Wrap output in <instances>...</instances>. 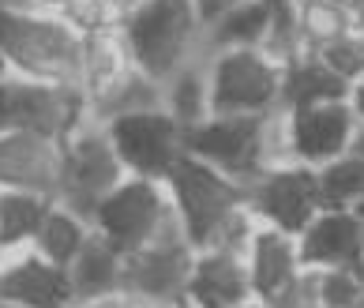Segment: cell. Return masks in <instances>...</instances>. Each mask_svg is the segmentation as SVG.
<instances>
[{
	"instance_id": "1f68e13d",
	"label": "cell",
	"mask_w": 364,
	"mask_h": 308,
	"mask_svg": "<svg viewBox=\"0 0 364 308\" xmlns=\"http://www.w3.org/2000/svg\"><path fill=\"white\" fill-rule=\"evenodd\" d=\"M267 308H319V286H316V271L312 267H301L286 286H282L274 297L263 301Z\"/></svg>"
},
{
	"instance_id": "7bdbcfd3",
	"label": "cell",
	"mask_w": 364,
	"mask_h": 308,
	"mask_svg": "<svg viewBox=\"0 0 364 308\" xmlns=\"http://www.w3.org/2000/svg\"><path fill=\"white\" fill-rule=\"evenodd\" d=\"M267 4H296V0H267Z\"/></svg>"
},
{
	"instance_id": "4dcf8cb0",
	"label": "cell",
	"mask_w": 364,
	"mask_h": 308,
	"mask_svg": "<svg viewBox=\"0 0 364 308\" xmlns=\"http://www.w3.org/2000/svg\"><path fill=\"white\" fill-rule=\"evenodd\" d=\"M316 286H319V308H353L364 297L357 275L349 271V267L316 271Z\"/></svg>"
},
{
	"instance_id": "8992f818",
	"label": "cell",
	"mask_w": 364,
	"mask_h": 308,
	"mask_svg": "<svg viewBox=\"0 0 364 308\" xmlns=\"http://www.w3.org/2000/svg\"><path fill=\"white\" fill-rule=\"evenodd\" d=\"M161 184H166V192H169V203L181 214L192 248L203 245L207 233L225 218L229 211L245 203V184L233 181L222 169H214L210 162H203V158L188 154V151L173 162V169L166 173Z\"/></svg>"
},
{
	"instance_id": "74e56055",
	"label": "cell",
	"mask_w": 364,
	"mask_h": 308,
	"mask_svg": "<svg viewBox=\"0 0 364 308\" xmlns=\"http://www.w3.org/2000/svg\"><path fill=\"white\" fill-rule=\"evenodd\" d=\"M139 308H184V301H143L139 297Z\"/></svg>"
},
{
	"instance_id": "6da1fadb",
	"label": "cell",
	"mask_w": 364,
	"mask_h": 308,
	"mask_svg": "<svg viewBox=\"0 0 364 308\" xmlns=\"http://www.w3.org/2000/svg\"><path fill=\"white\" fill-rule=\"evenodd\" d=\"M120 34L132 49V60L154 83L207 53V19L196 0H136L120 16Z\"/></svg>"
},
{
	"instance_id": "ab89813d",
	"label": "cell",
	"mask_w": 364,
	"mask_h": 308,
	"mask_svg": "<svg viewBox=\"0 0 364 308\" xmlns=\"http://www.w3.org/2000/svg\"><path fill=\"white\" fill-rule=\"evenodd\" d=\"M349 211H353V214H357V218H360V225H364V196H360V199H357V203H353V207H349Z\"/></svg>"
},
{
	"instance_id": "d6a6232c",
	"label": "cell",
	"mask_w": 364,
	"mask_h": 308,
	"mask_svg": "<svg viewBox=\"0 0 364 308\" xmlns=\"http://www.w3.org/2000/svg\"><path fill=\"white\" fill-rule=\"evenodd\" d=\"M75 308H139V297L128 290H113V293H102V297L79 301Z\"/></svg>"
},
{
	"instance_id": "681fc988",
	"label": "cell",
	"mask_w": 364,
	"mask_h": 308,
	"mask_svg": "<svg viewBox=\"0 0 364 308\" xmlns=\"http://www.w3.org/2000/svg\"><path fill=\"white\" fill-rule=\"evenodd\" d=\"M0 297H4V286H0Z\"/></svg>"
},
{
	"instance_id": "9c48e42d",
	"label": "cell",
	"mask_w": 364,
	"mask_h": 308,
	"mask_svg": "<svg viewBox=\"0 0 364 308\" xmlns=\"http://www.w3.org/2000/svg\"><path fill=\"white\" fill-rule=\"evenodd\" d=\"M245 203L263 225H274V230L296 237L323 207L316 169L301 162L263 169L255 181L245 184Z\"/></svg>"
},
{
	"instance_id": "484cf974",
	"label": "cell",
	"mask_w": 364,
	"mask_h": 308,
	"mask_svg": "<svg viewBox=\"0 0 364 308\" xmlns=\"http://www.w3.org/2000/svg\"><path fill=\"white\" fill-rule=\"evenodd\" d=\"M323 207H353L364 196V158L360 154H338L334 162L316 169Z\"/></svg>"
},
{
	"instance_id": "d590c367",
	"label": "cell",
	"mask_w": 364,
	"mask_h": 308,
	"mask_svg": "<svg viewBox=\"0 0 364 308\" xmlns=\"http://www.w3.org/2000/svg\"><path fill=\"white\" fill-rule=\"evenodd\" d=\"M349 11H353V31L364 34V0H353V4H349Z\"/></svg>"
},
{
	"instance_id": "8d00e7d4",
	"label": "cell",
	"mask_w": 364,
	"mask_h": 308,
	"mask_svg": "<svg viewBox=\"0 0 364 308\" xmlns=\"http://www.w3.org/2000/svg\"><path fill=\"white\" fill-rule=\"evenodd\" d=\"M349 271L357 275V282H360V290H364V245H360V252H357V260L349 263Z\"/></svg>"
},
{
	"instance_id": "7402d4cb",
	"label": "cell",
	"mask_w": 364,
	"mask_h": 308,
	"mask_svg": "<svg viewBox=\"0 0 364 308\" xmlns=\"http://www.w3.org/2000/svg\"><path fill=\"white\" fill-rule=\"evenodd\" d=\"M161 105L181 120V128L196 124L210 113V87H207V53L181 64L166 83H161Z\"/></svg>"
},
{
	"instance_id": "ba28073f",
	"label": "cell",
	"mask_w": 364,
	"mask_h": 308,
	"mask_svg": "<svg viewBox=\"0 0 364 308\" xmlns=\"http://www.w3.org/2000/svg\"><path fill=\"white\" fill-rule=\"evenodd\" d=\"M166 207H169L166 184L154 177H132L128 173L113 192L102 196V203L94 207L90 225L109 240L120 256H128V252L143 248L154 237Z\"/></svg>"
},
{
	"instance_id": "d6986e66",
	"label": "cell",
	"mask_w": 364,
	"mask_h": 308,
	"mask_svg": "<svg viewBox=\"0 0 364 308\" xmlns=\"http://www.w3.org/2000/svg\"><path fill=\"white\" fill-rule=\"evenodd\" d=\"M120 267H124V256L98 230H90L83 248L75 252V260L64 267L68 271V286H72V301L79 304V301L120 290Z\"/></svg>"
},
{
	"instance_id": "7dc6e473",
	"label": "cell",
	"mask_w": 364,
	"mask_h": 308,
	"mask_svg": "<svg viewBox=\"0 0 364 308\" xmlns=\"http://www.w3.org/2000/svg\"><path fill=\"white\" fill-rule=\"evenodd\" d=\"M353 90H360V95H364V79H360V83H357V87H353Z\"/></svg>"
},
{
	"instance_id": "83f0119b",
	"label": "cell",
	"mask_w": 364,
	"mask_h": 308,
	"mask_svg": "<svg viewBox=\"0 0 364 308\" xmlns=\"http://www.w3.org/2000/svg\"><path fill=\"white\" fill-rule=\"evenodd\" d=\"M255 225H259V218L252 214L248 203H240L225 214V218L214 225V230L207 233V240L199 248H214V252H229V256H245L248 245H252V233Z\"/></svg>"
},
{
	"instance_id": "9a60e30c",
	"label": "cell",
	"mask_w": 364,
	"mask_h": 308,
	"mask_svg": "<svg viewBox=\"0 0 364 308\" xmlns=\"http://www.w3.org/2000/svg\"><path fill=\"white\" fill-rule=\"evenodd\" d=\"M0 286H4V297L26 308H75L68 271L42 260L34 248L8 252L0 263Z\"/></svg>"
},
{
	"instance_id": "bcb514c9",
	"label": "cell",
	"mask_w": 364,
	"mask_h": 308,
	"mask_svg": "<svg viewBox=\"0 0 364 308\" xmlns=\"http://www.w3.org/2000/svg\"><path fill=\"white\" fill-rule=\"evenodd\" d=\"M4 72H8V60H4V57H0V75H4Z\"/></svg>"
},
{
	"instance_id": "52a82bcc",
	"label": "cell",
	"mask_w": 364,
	"mask_h": 308,
	"mask_svg": "<svg viewBox=\"0 0 364 308\" xmlns=\"http://www.w3.org/2000/svg\"><path fill=\"white\" fill-rule=\"evenodd\" d=\"M102 128L109 136L124 173H132V177L166 181L173 162L184 154V128L166 105L136 110V113H117L109 120H102Z\"/></svg>"
},
{
	"instance_id": "f907efd6",
	"label": "cell",
	"mask_w": 364,
	"mask_h": 308,
	"mask_svg": "<svg viewBox=\"0 0 364 308\" xmlns=\"http://www.w3.org/2000/svg\"><path fill=\"white\" fill-rule=\"evenodd\" d=\"M342 4H353V0H342Z\"/></svg>"
},
{
	"instance_id": "30bf717a",
	"label": "cell",
	"mask_w": 364,
	"mask_h": 308,
	"mask_svg": "<svg viewBox=\"0 0 364 308\" xmlns=\"http://www.w3.org/2000/svg\"><path fill=\"white\" fill-rule=\"evenodd\" d=\"M184 151L248 184L263 173L259 162V117L240 113H207L184 128Z\"/></svg>"
},
{
	"instance_id": "ac0fdd59",
	"label": "cell",
	"mask_w": 364,
	"mask_h": 308,
	"mask_svg": "<svg viewBox=\"0 0 364 308\" xmlns=\"http://www.w3.org/2000/svg\"><path fill=\"white\" fill-rule=\"evenodd\" d=\"M245 267H248V282H252V297L267 301L301 271V248H296L293 233H282L274 225H255L252 245L245 252Z\"/></svg>"
},
{
	"instance_id": "c3c4849f",
	"label": "cell",
	"mask_w": 364,
	"mask_h": 308,
	"mask_svg": "<svg viewBox=\"0 0 364 308\" xmlns=\"http://www.w3.org/2000/svg\"><path fill=\"white\" fill-rule=\"evenodd\" d=\"M353 308H364V297H360V301H357V304H353Z\"/></svg>"
},
{
	"instance_id": "b9f144b4",
	"label": "cell",
	"mask_w": 364,
	"mask_h": 308,
	"mask_svg": "<svg viewBox=\"0 0 364 308\" xmlns=\"http://www.w3.org/2000/svg\"><path fill=\"white\" fill-rule=\"evenodd\" d=\"M240 308H267V304H263V301H255V297H252V301H245V304H240Z\"/></svg>"
},
{
	"instance_id": "5b68a950",
	"label": "cell",
	"mask_w": 364,
	"mask_h": 308,
	"mask_svg": "<svg viewBox=\"0 0 364 308\" xmlns=\"http://www.w3.org/2000/svg\"><path fill=\"white\" fill-rule=\"evenodd\" d=\"M87 117V98L79 87L42 83V79H26L16 72L0 75V128L38 132L60 143Z\"/></svg>"
},
{
	"instance_id": "f35d334b",
	"label": "cell",
	"mask_w": 364,
	"mask_h": 308,
	"mask_svg": "<svg viewBox=\"0 0 364 308\" xmlns=\"http://www.w3.org/2000/svg\"><path fill=\"white\" fill-rule=\"evenodd\" d=\"M349 102H353V110H357V120H364V95H360V90H353Z\"/></svg>"
},
{
	"instance_id": "44dd1931",
	"label": "cell",
	"mask_w": 364,
	"mask_h": 308,
	"mask_svg": "<svg viewBox=\"0 0 364 308\" xmlns=\"http://www.w3.org/2000/svg\"><path fill=\"white\" fill-rule=\"evenodd\" d=\"M90 230H94V225L87 218H79L75 211L60 207L57 199H53L49 211H46V218H42V225H38V233H34V240H31V248L42 260H49V263L68 267L75 260V252L83 248V240L90 237Z\"/></svg>"
},
{
	"instance_id": "7a4b0ae2",
	"label": "cell",
	"mask_w": 364,
	"mask_h": 308,
	"mask_svg": "<svg viewBox=\"0 0 364 308\" xmlns=\"http://www.w3.org/2000/svg\"><path fill=\"white\" fill-rule=\"evenodd\" d=\"M0 57L8 72L42 83L79 87L83 34L57 16V8H11L0 4Z\"/></svg>"
},
{
	"instance_id": "2e32d148",
	"label": "cell",
	"mask_w": 364,
	"mask_h": 308,
	"mask_svg": "<svg viewBox=\"0 0 364 308\" xmlns=\"http://www.w3.org/2000/svg\"><path fill=\"white\" fill-rule=\"evenodd\" d=\"M245 301H252L245 256L196 248L188 286H184V304L188 308H240Z\"/></svg>"
},
{
	"instance_id": "4fadbf2b",
	"label": "cell",
	"mask_w": 364,
	"mask_h": 308,
	"mask_svg": "<svg viewBox=\"0 0 364 308\" xmlns=\"http://www.w3.org/2000/svg\"><path fill=\"white\" fill-rule=\"evenodd\" d=\"M60 181V143L38 132L0 128V188L53 196Z\"/></svg>"
},
{
	"instance_id": "277c9868",
	"label": "cell",
	"mask_w": 364,
	"mask_h": 308,
	"mask_svg": "<svg viewBox=\"0 0 364 308\" xmlns=\"http://www.w3.org/2000/svg\"><path fill=\"white\" fill-rule=\"evenodd\" d=\"M207 87L210 113L259 117L282 105V68L259 46L207 53Z\"/></svg>"
},
{
	"instance_id": "4316f807",
	"label": "cell",
	"mask_w": 364,
	"mask_h": 308,
	"mask_svg": "<svg viewBox=\"0 0 364 308\" xmlns=\"http://www.w3.org/2000/svg\"><path fill=\"white\" fill-rule=\"evenodd\" d=\"M259 49L278 64V68H289L293 60H301L308 53L301 23H296V4H271V23H267V34H263Z\"/></svg>"
},
{
	"instance_id": "e575fe53",
	"label": "cell",
	"mask_w": 364,
	"mask_h": 308,
	"mask_svg": "<svg viewBox=\"0 0 364 308\" xmlns=\"http://www.w3.org/2000/svg\"><path fill=\"white\" fill-rule=\"evenodd\" d=\"M349 154L364 158V120H357V132H353V139H349Z\"/></svg>"
},
{
	"instance_id": "e0dca14e",
	"label": "cell",
	"mask_w": 364,
	"mask_h": 308,
	"mask_svg": "<svg viewBox=\"0 0 364 308\" xmlns=\"http://www.w3.org/2000/svg\"><path fill=\"white\" fill-rule=\"evenodd\" d=\"M136 72V60H132V49L117 26H105V31H90L83 34V57H79V90L87 98V113L90 105H98L105 95L124 83V79Z\"/></svg>"
},
{
	"instance_id": "8fae6325",
	"label": "cell",
	"mask_w": 364,
	"mask_h": 308,
	"mask_svg": "<svg viewBox=\"0 0 364 308\" xmlns=\"http://www.w3.org/2000/svg\"><path fill=\"white\" fill-rule=\"evenodd\" d=\"M357 132L353 102H316L289 110V139H293V162L301 166H327L338 154L349 151V139Z\"/></svg>"
},
{
	"instance_id": "5bb4252c",
	"label": "cell",
	"mask_w": 364,
	"mask_h": 308,
	"mask_svg": "<svg viewBox=\"0 0 364 308\" xmlns=\"http://www.w3.org/2000/svg\"><path fill=\"white\" fill-rule=\"evenodd\" d=\"M364 245V225L349 207H319V214L296 233L301 248V267L312 271H331V267H349Z\"/></svg>"
},
{
	"instance_id": "836d02e7",
	"label": "cell",
	"mask_w": 364,
	"mask_h": 308,
	"mask_svg": "<svg viewBox=\"0 0 364 308\" xmlns=\"http://www.w3.org/2000/svg\"><path fill=\"white\" fill-rule=\"evenodd\" d=\"M0 4H11V8H57L60 0H0Z\"/></svg>"
},
{
	"instance_id": "f546056e",
	"label": "cell",
	"mask_w": 364,
	"mask_h": 308,
	"mask_svg": "<svg viewBox=\"0 0 364 308\" xmlns=\"http://www.w3.org/2000/svg\"><path fill=\"white\" fill-rule=\"evenodd\" d=\"M57 16L72 26L79 34H90V31H105V26H117L124 8L117 0H60L57 4Z\"/></svg>"
},
{
	"instance_id": "f6af8a7d",
	"label": "cell",
	"mask_w": 364,
	"mask_h": 308,
	"mask_svg": "<svg viewBox=\"0 0 364 308\" xmlns=\"http://www.w3.org/2000/svg\"><path fill=\"white\" fill-rule=\"evenodd\" d=\"M117 4H120V8H132V4H136V0H117Z\"/></svg>"
},
{
	"instance_id": "ee69618b",
	"label": "cell",
	"mask_w": 364,
	"mask_h": 308,
	"mask_svg": "<svg viewBox=\"0 0 364 308\" xmlns=\"http://www.w3.org/2000/svg\"><path fill=\"white\" fill-rule=\"evenodd\" d=\"M4 256H8V248H4V240H0V263H4Z\"/></svg>"
},
{
	"instance_id": "ffe728a7",
	"label": "cell",
	"mask_w": 364,
	"mask_h": 308,
	"mask_svg": "<svg viewBox=\"0 0 364 308\" xmlns=\"http://www.w3.org/2000/svg\"><path fill=\"white\" fill-rule=\"evenodd\" d=\"M353 95V87L338 79L327 64H323L312 49L289 68H282V105L296 110V105H316V102H342Z\"/></svg>"
},
{
	"instance_id": "7c38bea8",
	"label": "cell",
	"mask_w": 364,
	"mask_h": 308,
	"mask_svg": "<svg viewBox=\"0 0 364 308\" xmlns=\"http://www.w3.org/2000/svg\"><path fill=\"white\" fill-rule=\"evenodd\" d=\"M192 260V245H143L124 256L120 290L136 293L143 301H184Z\"/></svg>"
},
{
	"instance_id": "f1b7e54d",
	"label": "cell",
	"mask_w": 364,
	"mask_h": 308,
	"mask_svg": "<svg viewBox=\"0 0 364 308\" xmlns=\"http://www.w3.org/2000/svg\"><path fill=\"white\" fill-rule=\"evenodd\" d=\"M312 53H316V57L327 64V68L338 75V79H346L349 87H357L360 79H364V34L349 31V34L334 38V42L319 46V49H312Z\"/></svg>"
},
{
	"instance_id": "816d5d0a",
	"label": "cell",
	"mask_w": 364,
	"mask_h": 308,
	"mask_svg": "<svg viewBox=\"0 0 364 308\" xmlns=\"http://www.w3.org/2000/svg\"><path fill=\"white\" fill-rule=\"evenodd\" d=\"M184 308H188V304H184Z\"/></svg>"
},
{
	"instance_id": "603a6c76",
	"label": "cell",
	"mask_w": 364,
	"mask_h": 308,
	"mask_svg": "<svg viewBox=\"0 0 364 308\" xmlns=\"http://www.w3.org/2000/svg\"><path fill=\"white\" fill-rule=\"evenodd\" d=\"M49 203H53V196H42V192L0 188V240H4L8 252L31 248Z\"/></svg>"
},
{
	"instance_id": "3957f363",
	"label": "cell",
	"mask_w": 364,
	"mask_h": 308,
	"mask_svg": "<svg viewBox=\"0 0 364 308\" xmlns=\"http://www.w3.org/2000/svg\"><path fill=\"white\" fill-rule=\"evenodd\" d=\"M124 177L128 173L120 166L102 120L87 117L72 136L60 139V181H57L53 199L90 222L94 207L102 203V196L113 192Z\"/></svg>"
},
{
	"instance_id": "d4e9b609",
	"label": "cell",
	"mask_w": 364,
	"mask_h": 308,
	"mask_svg": "<svg viewBox=\"0 0 364 308\" xmlns=\"http://www.w3.org/2000/svg\"><path fill=\"white\" fill-rule=\"evenodd\" d=\"M296 23H301L304 46L319 49L353 31V11L342 0H296Z\"/></svg>"
},
{
	"instance_id": "cb8c5ba5",
	"label": "cell",
	"mask_w": 364,
	"mask_h": 308,
	"mask_svg": "<svg viewBox=\"0 0 364 308\" xmlns=\"http://www.w3.org/2000/svg\"><path fill=\"white\" fill-rule=\"evenodd\" d=\"M271 23L267 0H245V4L225 8L218 19L207 23V53L214 49H237V46H259Z\"/></svg>"
},
{
	"instance_id": "60d3db41",
	"label": "cell",
	"mask_w": 364,
	"mask_h": 308,
	"mask_svg": "<svg viewBox=\"0 0 364 308\" xmlns=\"http://www.w3.org/2000/svg\"><path fill=\"white\" fill-rule=\"evenodd\" d=\"M0 308H26V304H19V301H11V297H0Z\"/></svg>"
}]
</instances>
